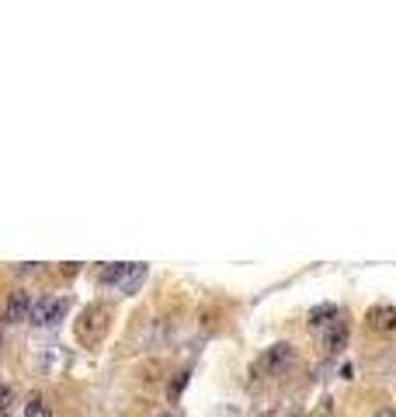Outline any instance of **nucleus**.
Masks as SVG:
<instances>
[{"mask_svg":"<svg viewBox=\"0 0 396 417\" xmlns=\"http://www.w3.org/2000/svg\"><path fill=\"white\" fill-rule=\"evenodd\" d=\"M112 327V310L105 306V303H87L83 310H80L77 317V341L80 344H87V348H94V344H101L105 341V334Z\"/></svg>","mask_w":396,"mask_h":417,"instance_id":"1","label":"nucleus"},{"mask_svg":"<svg viewBox=\"0 0 396 417\" xmlns=\"http://www.w3.org/2000/svg\"><path fill=\"white\" fill-rule=\"evenodd\" d=\"M292 365H296V348H292L289 341H278L272 348H264V355L257 358L254 372L268 375V379H278V375L292 372Z\"/></svg>","mask_w":396,"mask_h":417,"instance_id":"2","label":"nucleus"},{"mask_svg":"<svg viewBox=\"0 0 396 417\" xmlns=\"http://www.w3.org/2000/svg\"><path fill=\"white\" fill-rule=\"evenodd\" d=\"M66 310H70V299H63V295H39L32 303V317L28 320L35 327H56L66 317Z\"/></svg>","mask_w":396,"mask_h":417,"instance_id":"3","label":"nucleus"},{"mask_svg":"<svg viewBox=\"0 0 396 417\" xmlns=\"http://www.w3.org/2000/svg\"><path fill=\"white\" fill-rule=\"evenodd\" d=\"M348 337H351V331H348V320H334V324H327L323 327V337H320V348H323V355L327 358H334V355H341L344 348H348Z\"/></svg>","mask_w":396,"mask_h":417,"instance_id":"4","label":"nucleus"},{"mask_svg":"<svg viewBox=\"0 0 396 417\" xmlns=\"http://www.w3.org/2000/svg\"><path fill=\"white\" fill-rule=\"evenodd\" d=\"M365 327L372 334H396V306L393 303H375V306H368Z\"/></svg>","mask_w":396,"mask_h":417,"instance_id":"5","label":"nucleus"},{"mask_svg":"<svg viewBox=\"0 0 396 417\" xmlns=\"http://www.w3.org/2000/svg\"><path fill=\"white\" fill-rule=\"evenodd\" d=\"M32 295L28 289H11L7 292V299H4V320L7 324H21V320H28L32 317Z\"/></svg>","mask_w":396,"mask_h":417,"instance_id":"6","label":"nucleus"},{"mask_svg":"<svg viewBox=\"0 0 396 417\" xmlns=\"http://www.w3.org/2000/svg\"><path fill=\"white\" fill-rule=\"evenodd\" d=\"M341 317V310H337V303H320V306H313L310 310V327H327V324H334Z\"/></svg>","mask_w":396,"mask_h":417,"instance_id":"7","label":"nucleus"},{"mask_svg":"<svg viewBox=\"0 0 396 417\" xmlns=\"http://www.w3.org/2000/svg\"><path fill=\"white\" fill-rule=\"evenodd\" d=\"M129 271H132V264H105V268L98 271V286H115V289H119Z\"/></svg>","mask_w":396,"mask_h":417,"instance_id":"8","label":"nucleus"},{"mask_svg":"<svg viewBox=\"0 0 396 417\" xmlns=\"http://www.w3.org/2000/svg\"><path fill=\"white\" fill-rule=\"evenodd\" d=\"M146 271H150V268H146L143 261H132V271L125 275V282L119 286V292H122V295H132V292L139 289V286L146 282Z\"/></svg>","mask_w":396,"mask_h":417,"instance_id":"9","label":"nucleus"},{"mask_svg":"<svg viewBox=\"0 0 396 417\" xmlns=\"http://www.w3.org/2000/svg\"><path fill=\"white\" fill-rule=\"evenodd\" d=\"M188 379H192V372H188V369L174 372V379H170V386H167V400H181V393H185Z\"/></svg>","mask_w":396,"mask_h":417,"instance_id":"10","label":"nucleus"},{"mask_svg":"<svg viewBox=\"0 0 396 417\" xmlns=\"http://www.w3.org/2000/svg\"><path fill=\"white\" fill-rule=\"evenodd\" d=\"M25 417H52V411H49V404H45L42 397H32V400L25 404Z\"/></svg>","mask_w":396,"mask_h":417,"instance_id":"11","label":"nucleus"},{"mask_svg":"<svg viewBox=\"0 0 396 417\" xmlns=\"http://www.w3.org/2000/svg\"><path fill=\"white\" fill-rule=\"evenodd\" d=\"M11 400H14V389L0 382V411H4V414H7V407H11Z\"/></svg>","mask_w":396,"mask_h":417,"instance_id":"12","label":"nucleus"},{"mask_svg":"<svg viewBox=\"0 0 396 417\" xmlns=\"http://www.w3.org/2000/svg\"><path fill=\"white\" fill-rule=\"evenodd\" d=\"M275 417H306V414H303V407H296V404H285V407H281Z\"/></svg>","mask_w":396,"mask_h":417,"instance_id":"13","label":"nucleus"},{"mask_svg":"<svg viewBox=\"0 0 396 417\" xmlns=\"http://www.w3.org/2000/svg\"><path fill=\"white\" fill-rule=\"evenodd\" d=\"M330 411H334V400L323 397V400H320V414H330Z\"/></svg>","mask_w":396,"mask_h":417,"instance_id":"14","label":"nucleus"},{"mask_svg":"<svg viewBox=\"0 0 396 417\" xmlns=\"http://www.w3.org/2000/svg\"><path fill=\"white\" fill-rule=\"evenodd\" d=\"M219 417H240V411H223Z\"/></svg>","mask_w":396,"mask_h":417,"instance_id":"15","label":"nucleus"},{"mask_svg":"<svg viewBox=\"0 0 396 417\" xmlns=\"http://www.w3.org/2000/svg\"><path fill=\"white\" fill-rule=\"evenodd\" d=\"M375 417H396V411H379Z\"/></svg>","mask_w":396,"mask_h":417,"instance_id":"16","label":"nucleus"},{"mask_svg":"<svg viewBox=\"0 0 396 417\" xmlns=\"http://www.w3.org/2000/svg\"><path fill=\"white\" fill-rule=\"evenodd\" d=\"M160 417H177V414H160Z\"/></svg>","mask_w":396,"mask_h":417,"instance_id":"17","label":"nucleus"},{"mask_svg":"<svg viewBox=\"0 0 396 417\" xmlns=\"http://www.w3.org/2000/svg\"><path fill=\"white\" fill-rule=\"evenodd\" d=\"M0 417H7V414H4V411H0Z\"/></svg>","mask_w":396,"mask_h":417,"instance_id":"18","label":"nucleus"},{"mask_svg":"<svg viewBox=\"0 0 396 417\" xmlns=\"http://www.w3.org/2000/svg\"><path fill=\"white\" fill-rule=\"evenodd\" d=\"M0 344H4V337H0Z\"/></svg>","mask_w":396,"mask_h":417,"instance_id":"19","label":"nucleus"}]
</instances>
